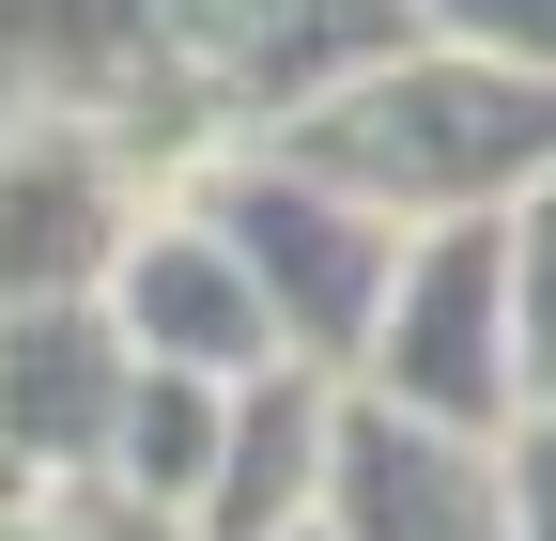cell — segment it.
I'll return each mask as SVG.
<instances>
[{
  "label": "cell",
  "instance_id": "cell-1",
  "mask_svg": "<svg viewBox=\"0 0 556 541\" xmlns=\"http://www.w3.org/2000/svg\"><path fill=\"white\" fill-rule=\"evenodd\" d=\"M278 140H294L325 186H356L371 217L448 232V217H510L526 186H556V78L402 32V47L356 62L340 93H309Z\"/></svg>",
  "mask_w": 556,
  "mask_h": 541
},
{
  "label": "cell",
  "instance_id": "cell-2",
  "mask_svg": "<svg viewBox=\"0 0 556 541\" xmlns=\"http://www.w3.org/2000/svg\"><path fill=\"white\" fill-rule=\"evenodd\" d=\"M186 201L248 248V279H263V310H278V356L356 387L371 341H387V294H402V248H417V232L371 217L356 186H325L294 140H232V155H201Z\"/></svg>",
  "mask_w": 556,
  "mask_h": 541
},
{
  "label": "cell",
  "instance_id": "cell-3",
  "mask_svg": "<svg viewBox=\"0 0 556 541\" xmlns=\"http://www.w3.org/2000/svg\"><path fill=\"white\" fill-rule=\"evenodd\" d=\"M155 171L93 93H31L0 109V310H62V294H109V263L155 217Z\"/></svg>",
  "mask_w": 556,
  "mask_h": 541
},
{
  "label": "cell",
  "instance_id": "cell-4",
  "mask_svg": "<svg viewBox=\"0 0 556 541\" xmlns=\"http://www.w3.org/2000/svg\"><path fill=\"white\" fill-rule=\"evenodd\" d=\"M387 402L448 433H526V294H510V217H448L402 248V294H387V341L371 372Z\"/></svg>",
  "mask_w": 556,
  "mask_h": 541
},
{
  "label": "cell",
  "instance_id": "cell-5",
  "mask_svg": "<svg viewBox=\"0 0 556 541\" xmlns=\"http://www.w3.org/2000/svg\"><path fill=\"white\" fill-rule=\"evenodd\" d=\"M325 526H340V541H526L510 433H448V418H417V402L356 387V402H340Z\"/></svg>",
  "mask_w": 556,
  "mask_h": 541
},
{
  "label": "cell",
  "instance_id": "cell-6",
  "mask_svg": "<svg viewBox=\"0 0 556 541\" xmlns=\"http://www.w3.org/2000/svg\"><path fill=\"white\" fill-rule=\"evenodd\" d=\"M109 325H124L155 372H217V387L278 372V310H263V279H248V248L201 217L186 186H170L155 217H139V248L109 263Z\"/></svg>",
  "mask_w": 556,
  "mask_h": 541
},
{
  "label": "cell",
  "instance_id": "cell-7",
  "mask_svg": "<svg viewBox=\"0 0 556 541\" xmlns=\"http://www.w3.org/2000/svg\"><path fill=\"white\" fill-rule=\"evenodd\" d=\"M124 402H139V341L109 325V294L0 310V433H16L47 480H109Z\"/></svg>",
  "mask_w": 556,
  "mask_h": 541
},
{
  "label": "cell",
  "instance_id": "cell-8",
  "mask_svg": "<svg viewBox=\"0 0 556 541\" xmlns=\"http://www.w3.org/2000/svg\"><path fill=\"white\" fill-rule=\"evenodd\" d=\"M340 372H248L232 387V449H217V495H201V541H294L325 526V480H340Z\"/></svg>",
  "mask_w": 556,
  "mask_h": 541
},
{
  "label": "cell",
  "instance_id": "cell-9",
  "mask_svg": "<svg viewBox=\"0 0 556 541\" xmlns=\"http://www.w3.org/2000/svg\"><path fill=\"white\" fill-rule=\"evenodd\" d=\"M217 449H232V387H217V372H155V356H139V402H124L109 480L201 526V495H217Z\"/></svg>",
  "mask_w": 556,
  "mask_h": 541
},
{
  "label": "cell",
  "instance_id": "cell-10",
  "mask_svg": "<svg viewBox=\"0 0 556 541\" xmlns=\"http://www.w3.org/2000/svg\"><path fill=\"white\" fill-rule=\"evenodd\" d=\"M510 294H526V402H556V186L510 201Z\"/></svg>",
  "mask_w": 556,
  "mask_h": 541
},
{
  "label": "cell",
  "instance_id": "cell-11",
  "mask_svg": "<svg viewBox=\"0 0 556 541\" xmlns=\"http://www.w3.org/2000/svg\"><path fill=\"white\" fill-rule=\"evenodd\" d=\"M417 32H433V47H479V62H526V78H556V0H417Z\"/></svg>",
  "mask_w": 556,
  "mask_h": 541
},
{
  "label": "cell",
  "instance_id": "cell-12",
  "mask_svg": "<svg viewBox=\"0 0 556 541\" xmlns=\"http://www.w3.org/2000/svg\"><path fill=\"white\" fill-rule=\"evenodd\" d=\"M31 541H201V526L155 511V495H124V480H62V511H47Z\"/></svg>",
  "mask_w": 556,
  "mask_h": 541
},
{
  "label": "cell",
  "instance_id": "cell-13",
  "mask_svg": "<svg viewBox=\"0 0 556 541\" xmlns=\"http://www.w3.org/2000/svg\"><path fill=\"white\" fill-rule=\"evenodd\" d=\"M510 495H526V541H556V402H526V433H510Z\"/></svg>",
  "mask_w": 556,
  "mask_h": 541
},
{
  "label": "cell",
  "instance_id": "cell-14",
  "mask_svg": "<svg viewBox=\"0 0 556 541\" xmlns=\"http://www.w3.org/2000/svg\"><path fill=\"white\" fill-rule=\"evenodd\" d=\"M294 541H340V526H294Z\"/></svg>",
  "mask_w": 556,
  "mask_h": 541
}]
</instances>
